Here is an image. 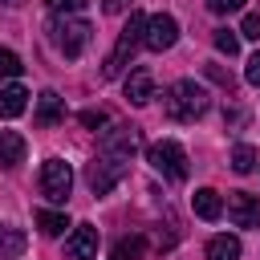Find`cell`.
<instances>
[{
  "label": "cell",
  "instance_id": "cell-19",
  "mask_svg": "<svg viewBox=\"0 0 260 260\" xmlns=\"http://www.w3.org/2000/svg\"><path fill=\"white\" fill-rule=\"evenodd\" d=\"M37 228H41L45 236H61V232L69 228V219H65L61 211H37Z\"/></svg>",
  "mask_w": 260,
  "mask_h": 260
},
{
  "label": "cell",
  "instance_id": "cell-14",
  "mask_svg": "<svg viewBox=\"0 0 260 260\" xmlns=\"http://www.w3.org/2000/svg\"><path fill=\"white\" fill-rule=\"evenodd\" d=\"M191 207H195L199 219H219V215H223V199H219V191H211V187H199V191L191 195Z\"/></svg>",
  "mask_w": 260,
  "mask_h": 260
},
{
  "label": "cell",
  "instance_id": "cell-12",
  "mask_svg": "<svg viewBox=\"0 0 260 260\" xmlns=\"http://www.w3.org/2000/svg\"><path fill=\"white\" fill-rule=\"evenodd\" d=\"M24 248H28L24 228H16V223H0V260H20Z\"/></svg>",
  "mask_w": 260,
  "mask_h": 260
},
{
  "label": "cell",
  "instance_id": "cell-15",
  "mask_svg": "<svg viewBox=\"0 0 260 260\" xmlns=\"http://www.w3.org/2000/svg\"><path fill=\"white\" fill-rule=\"evenodd\" d=\"M28 106V89L24 85H4L0 89V118H20Z\"/></svg>",
  "mask_w": 260,
  "mask_h": 260
},
{
  "label": "cell",
  "instance_id": "cell-21",
  "mask_svg": "<svg viewBox=\"0 0 260 260\" xmlns=\"http://www.w3.org/2000/svg\"><path fill=\"white\" fill-rule=\"evenodd\" d=\"M211 41H215V49H219V53H228V57H236V53H240V37H236L232 28H215V32H211Z\"/></svg>",
  "mask_w": 260,
  "mask_h": 260
},
{
  "label": "cell",
  "instance_id": "cell-28",
  "mask_svg": "<svg viewBox=\"0 0 260 260\" xmlns=\"http://www.w3.org/2000/svg\"><path fill=\"white\" fill-rule=\"evenodd\" d=\"M207 77H211V81H219V85H223V89L232 93V73H223L219 65H207Z\"/></svg>",
  "mask_w": 260,
  "mask_h": 260
},
{
  "label": "cell",
  "instance_id": "cell-3",
  "mask_svg": "<svg viewBox=\"0 0 260 260\" xmlns=\"http://www.w3.org/2000/svg\"><path fill=\"white\" fill-rule=\"evenodd\" d=\"M146 162L167 179V183H183L187 179V154L175 138H162V142H150L146 146Z\"/></svg>",
  "mask_w": 260,
  "mask_h": 260
},
{
  "label": "cell",
  "instance_id": "cell-10",
  "mask_svg": "<svg viewBox=\"0 0 260 260\" xmlns=\"http://www.w3.org/2000/svg\"><path fill=\"white\" fill-rule=\"evenodd\" d=\"M69 260H98V228L93 223H77L73 236L65 240Z\"/></svg>",
  "mask_w": 260,
  "mask_h": 260
},
{
  "label": "cell",
  "instance_id": "cell-9",
  "mask_svg": "<svg viewBox=\"0 0 260 260\" xmlns=\"http://www.w3.org/2000/svg\"><path fill=\"white\" fill-rule=\"evenodd\" d=\"M228 219L236 228H260V199L248 191H232L228 195Z\"/></svg>",
  "mask_w": 260,
  "mask_h": 260
},
{
  "label": "cell",
  "instance_id": "cell-20",
  "mask_svg": "<svg viewBox=\"0 0 260 260\" xmlns=\"http://www.w3.org/2000/svg\"><path fill=\"white\" fill-rule=\"evenodd\" d=\"M20 73H24L20 57H16L12 49H0V81H12V77H20Z\"/></svg>",
  "mask_w": 260,
  "mask_h": 260
},
{
  "label": "cell",
  "instance_id": "cell-25",
  "mask_svg": "<svg viewBox=\"0 0 260 260\" xmlns=\"http://www.w3.org/2000/svg\"><path fill=\"white\" fill-rule=\"evenodd\" d=\"M207 8H211L215 16H228V12H240L244 0H207Z\"/></svg>",
  "mask_w": 260,
  "mask_h": 260
},
{
  "label": "cell",
  "instance_id": "cell-1",
  "mask_svg": "<svg viewBox=\"0 0 260 260\" xmlns=\"http://www.w3.org/2000/svg\"><path fill=\"white\" fill-rule=\"evenodd\" d=\"M162 106H167V118H175V122H195V118H203V114H207L211 98H207V89H203L199 81L183 77V81H175V85L167 89Z\"/></svg>",
  "mask_w": 260,
  "mask_h": 260
},
{
  "label": "cell",
  "instance_id": "cell-26",
  "mask_svg": "<svg viewBox=\"0 0 260 260\" xmlns=\"http://www.w3.org/2000/svg\"><path fill=\"white\" fill-rule=\"evenodd\" d=\"M110 118H106V110H85L81 114V126H89V130H98V126H106Z\"/></svg>",
  "mask_w": 260,
  "mask_h": 260
},
{
  "label": "cell",
  "instance_id": "cell-27",
  "mask_svg": "<svg viewBox=\"0 0 260 260\" xmlns=\"http://www.w3.org/2000/svg\"><path fill=\"white\" fill-rule=\"evenodd\" d=\"M244 77H248V85H256V89H260V53H252V57H248Z\"/></svg>",
  "mask_w": 260,
  "mask_h": 260
},
{
  "label": "cell",
  "instance_id": "cell-2",
  "mask_svg": "<svg viewBox=\"0 0 260 260\" xmlns=\"http://www.w3.org/2000/svg\"><path fill=\"white\" fill-rule=\"evenodd\" d=\"M142 37H146V16H142V12H130L126 28L118 32V45H114L110 57L102 61V77H106V81H110V77H122V69L130 65V57H134V49L142 45Z\"/></svg>",
  "mask_w": 260,
  "mask_h": 260
},
{
  "label": "cell",
  "instance_id": "cell-29",
  "mask_svg": "<svg viewBox=\"0 0 260 260\" xmlns=\"http://www.w3.org/2000/svg\"><path fill=\"white\" fill-rule=\"evenodd\" d=\"M130 4H134V0H106V12H110V16H118V12H126Z\"/></svg>",
  "mask_w": 260,
  "mask_h": 260
},
{
  "label": "cell",
  "instance_id": "cell-6",
  "mask_svg": "<svg viewBox=\"0 0 260 260\" xmlns=\"http://www.w3.org/2000/svg\"><path fill=\"white\" fill-rule=\"evenodd\" d=\"M122 175H126V162H122V158H110V154H102V158H93V162L85 167V183H89L93 195H110Z\"/></svg>",
  "mask_w": 260,
  "mask_h": 260
},
{
  "label": "cell",
  "instance_id": "cell-11",
  "mask_svg": "<svg viewBox=\"0 0 260 260\" xmlns=\"http://www.w3.org/2000/svg\"><path fill=\"white\" fill-rule=\"evenodd\" d=\"M154 98V77H150V69H130V77H126V102L130 106H146Z\"/></svg>",
  "mask_w": 260,
  "mask_h": 260
},
{
  "label": "cell",
  "instance_id": "cell-16",
  "mask_svg": "<svg viewBox=\"0 0 260 260\" xmlns=\"http://www.w3.org/2000/svg\"><path fill=\"white\" fill-rule=\"evenodd\" d=\"M24 162V138L16 130H0V167H16Z\"/></svg>",
  "mask_w": 260,
  "mask_h": 260
},
{
  "label": "cell",
  "instance_id": "cell-17",
  "mask_svg": "<svg viewBox=\"0 0 260 260\" xmlns=\"http://www.w3.org/2000/svg\"><path fill=\"white\" fill-rule=\"evenodd\" d=\"M207 260H240V240L236 236H211L207 240Z\"/></svg>",
  "mask_w": 260,
  "mask_h": 260
},
{
  "label": "cell",
  "instance_id": "cell-24",
  "mask_svg": "<svg viewBox=\"0 0 260 260\" xmlns=\"http://www.w3.org/2000/svg\"><path fill=\"white\" fill-rule=\"evenodd\" d=\"M240 32H244L248 41H260V12H248L244 24H240Z\"/></svg>",
  "mask_w": 260,
  "mask_h": 260
},
{
  "label": "cell",
  "instance_id": "cell-5",
  "mask_svg": "<svg viewBox=\"0 0 260 260\" xmlns=\"http://www.w3.org/2000/svg\"><path fill=\"white\" fill-rule=\"evenodd\" d=\"M41 191H45V199H53V203H65V199H69V191H73V171H69L65 158H45V167H41Z\"/></svg>",
  "mask_w": 260,
  "mask_h": 260
},
{
  "label": "cell",
  "instance_id": "cell-13",
  "mask_svg": "<svg viewBox=\"0 0 260 260\" xmlns=\"http://www.w3.org/2000/svg\"><path fill=\"white\" fill-rule=\"evenodd\" d=\"M65 118V102L53 93V89H45L41 98H37V114H32V122L37 126H57Z\"/></svg>",
  "mask_w": 260,
  "mask_h": 260
},
{
  "label": "cell",
  "instance_id": "cell-8",
  "mask_svg": "<svg viewBox=\"0 0 260 260\" xmlns=\"http://www.w3.org/2000/svg\"><path fill=\"white\" fill-rule=\"evenodd\" d=\"M175 41H179V24H175V16H167V12L146 16V37H142V45H146L150 53H167Z\"/></svg>",
  "mask_w": 260,
  "mask_h": 260
},
{
  "label": "cell",
  "instance_id": "cell-7",
  "mask_svg": "<svg viewBox=\"0 0 260 260\" xmlns=\"http://www.w3.org/2000/svg\"><path fill=\"white\" fill-rule=\"evenodd\" d=\"M102 150H106L110 158L130 162V158L142 150V134H138V126H110V130L102 134Z\"/></svg>",
  "mask_w": 260,
  "mask_h": 260
},
{
  "label": "cell",
  "instance_id": "cell-18",
  "mask_svg": "<svg viewBox=\"0 0 260 260\" xmlns=\"http://www.w3.org/2000/svg\"><path fill=\"white\" fill-rule=\"evenodd\" d=\"M232 171H236V175H248V171H256V150H252L248 142H240V146L232 150Z\"/></svg>",
  "mask_w": 260,
  "mask_h": 260
},
{
  "label": "cell",
  "instance_id": "cell-23",
  "mask_svg": "<svg viewBox=\"0 0 260 260\" xmlns=\"http://www.w3.org/2000/svg\"><path fill=\"white\" fill-rule=\"evenodd\" d=\"M49 4V12H57V16H73V12H81L89 0H45Z\"/></svg>",
  "mask_w": 260,
  "mask_h": 260
},
{
  "label": "cell",
  "instance_id": "cell-4",
  "mask_svg": "<svg viewBox=\"0 0 260 260\" xmlns=\"http://www.w3.org/2000/svg\"><path fill=\"white\" fill-rule=\"evenodd\" d=\"M89 24L85 20H77V16H53V24H49V37H53V45L73 61V57H81L85 53V45H89Z\"/></svg>",
  "mask_w": 260,
  "mask_h": 260
},
{
  "label": "cell",
  "instance_id": "cell-22",
  "mask_svg": "<svg viewBox=\"0 0 260 260\" xmlns=\"http://www.w3.org/2000/svg\"><path fill=\"white\" fill-rule=\"evenodd\" d=\"M138 256H142V240H138V236L114 244V260H138Z\"/></svg>",
  "mask_w": 260,
  "mask_h": 260
}]
</instances>
